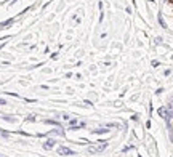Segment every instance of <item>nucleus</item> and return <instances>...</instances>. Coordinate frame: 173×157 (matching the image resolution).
Segmentation results:
<instances>
[{"label": "nucleus", "instance_id": "1a4fd4ad", "mask_svg": "<svg viewBox=\"0 0 173 157\" xmlns=\"http://www.w3.org/2000/svg\"><path fill=\"white\" fill-rule=\"evenodd\" d=\"M3 119H5L7 122H16V119H15V117H11V116H3Z\"/></svg>", "mask_w": 173, "mask_h": 157}, {"label": "nucleus", "instance_id": "ddd939ff", "mask_svg": "<svg viewBox=\"0 0 173 157\" xmlns=\"http://www.w3.org/2000/svg\"><path fill=\"white\" fill-rule=\"evenodd\" d=\"M0 104H2V106H5V104H7V101H5V99H2V98H0Z\"/></svg>", "mask_w": 173, "mask_h": 157}, {"label": "nucleus", "instance_id": "f8f14e48", "mask_svg": "<svg viewBox=\"0 0 173 157\" xmlns=\"http://www.w3.org/2000/svg\"><path fill=\"white\" fill-rule=\"evenodd\" d=\"M131 120H136V122H138V114H133V116H131Z\"/></svg>", "mask_w": 173, "mask_h": 157}, {"label": "nucleus", "instance_id": "6e6552de", "mask_svg": "<svg viewBox=\"0 0 173 157\" xmlns=\"http://www.w3.org/2000/svg\"><path fill=\"white\" fill-rule=\"evenodd\" d=\"M159 24H160L162 27H167V24H165V21H164V18H162V15H159Z\"/></svg>", "mask_w": 173, "mask_h": 157}, {"label": "nucleus", "instance_id": "7ed1b4c3", "mask_svg": "<svg viewBox=\"0 0 173 157\" xmlns=\"http://www.w3.org/2000/svg\"><path fill=\"white\" fill-rule=\"evenodd\" d=\"M159 116H160V117H164V119H167L168 117V109L167 107H159Z\"/></svg>", "mask_w": 173, "mask_h": 157}, {"label": "nucleus", "instance_id": "9d476101", "mask_svg": "<svg viewBox=\"0 0 173 157\" xmlns=\"http://www.w3.org/2000/svg\"><path fill=\"white\" fill-rule=\"evenodd\" d=\"M26 120H28V122H35V116H28Z\"/></svg>", "mask_w": 173, "mask_h": 157}, {"label": "nucleus", "instance_id": "39448f33", "mask_svg": "<svg viewBox=\"0 0 173 157\" xmlns=\"http://www.w3.org/2000/svg\"><path fill=\"white\" fill-rule=\"evenodd\" d=\"M53 146H55V139H47V141L43 143V148H45V149H51Z\"/></svg>", "mask_w": 173, "mask_h": 157}, {"label": "nucleus", "instance_id": "20e7f679", "mask_svg": "<svg viewBox=\"0 0 173 157\" xmlns=\"http://www.w3.org/2000/svg\"><path fill=\"white\" fill-rule=\"evenodd\" d=\"M13 23H15V18H11V19H7V21H3V23H0V29H5L7 26H11Z\"/></svg>", "mask_w": 173, "mask_h": 157}, {"label": "nucleus", "instance_id": "0eeeda50", "mask_svg": "<svg viewBox=\"0 0 173 157\" xmlns=\"http://www.w3.org/2000/svg\"><path fill=\"white\" fill-rule=\"evenodd\" d=\"M51 133H53V135H59V136H64V132L61 130V128H56V130H53Z\"/></svg>", "mask_w": 173, "mask_h": 157}, {"label": "nucleus", "instance_id": "9b49d317", "mask_svg": "<svg viewBox=\"0 0 173 157\" xmlns=\"http://www.w3.org/2000/svg\"><path fill=\"white\" fill-rule=\"evenodd\" d=\"M45 123H50V125H58L56 120H45Z\"/></svg>", "mask_w": 173, "mask_h": 157}, {"label": "nucleus", "instance_id": "2eb2a0df", "mask_svg": "<svg viewBox=\"0 0 173 157\" xmlns=\"http://www.w3.org/2000/svg\"><path fill=\"white\" fill-rule=\"evenodd\" d=\"M0 157H2V155H0Z\"/></svg>", "mask_w": 173, "mask_h": 157}, {"label": "nucleus", "instance_id": "f03ea898", "mask_svg": "<svg viewBox=\"0 0 173 157\" xmlns=\"http://www.w3.org/2000/svg\"><path fill=\"white\" fill-rule=\"evenodd\" d=\"M58 154H63V155H74V151H72V149H69V148L61 146V148L58 149Z\"/></svg>", "mask_w": 173, "mask_h": 157}, {"label": "nucleus", "instance_id": "423d86ee", "mask_svg": "<svg viewBox=\"0 0 173 157\" xmlns=\"http://www.w3.org/2000/svg\"><path fill=\"white\" fill-rule=\"evenodd\" d=\"M93 133H96V135H106V133H109L108 128H96V130H93Z\"/></svg>", "mask_w": 173, "mask_h": 157}, {"label": "nucleus", "instance_id": "f257e3e1", "mask_svg": "<svg viewBox=\"0 0 173 157\" xmlns=\"http://www.w3.org/2000/svg\"><path fill=\"white\" fill-rule=\"evenodd\" d=\"M98 143H101L99 146H90V148H88V152H90V154L101 152V151H104L106 148H108V141H98Z\"/></svg>", "mask_w": 173, "mask_h": 157}, {"label": "nucleus", "instance_id": "4468645a", "mask_svg": "<svg viewBox=\"0 0 173 157\" xmlns=\"http://www.w3.org/2000/svg\"><path fill=\"white\" fill-rule=\"evenodd\" d=\"M159 66V61H152V67H157Z\"/></svg>", "mask_w": 173, "mask_h": 157}]
</instances>
